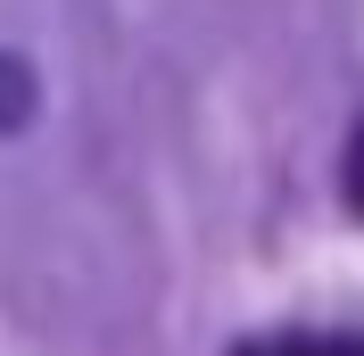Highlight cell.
<instances>
[{"mask_svg":"<svg viewBox=\"0 0 364 356\" xmlns=\"http://www.w3.org/2000/svg\"><path fill=\"white\" fill-rule=\"evenodd\" d=\"M340 191H348V207L364 216V116H356V133H348V157H340Z\"/></svg>","mask_w":364,"mask_h":356,"instance_id":"7a4b0ae2","label":"cell"},{"mask_svg":"<svg viewBox=\"0 0 364 356\" xmlns=\"http://www.w3.org/2000/svg\"><path fill=\"white\" fill-rule=\"evenodd\" d=\"M240 356H364V340H348V332H290V340H249Z\"/></svg>","mask_w":364,"mask_h":356,"instance_id":"6da1fadb","label":"cell"},{"mask_svg":"<svg viewBox=\"0 0 364 356\" xmlns=\"http://www.w3.org/2000/svg\"><path fill=\"white\" fill-rule=\"evenodd\" d=\"M25 108H33V83L0 58V125H25Z\"/></svg>","mask_w":364,"mask_h":356,"instance_id":"3957f363","label":"cell"}]
</instances>
